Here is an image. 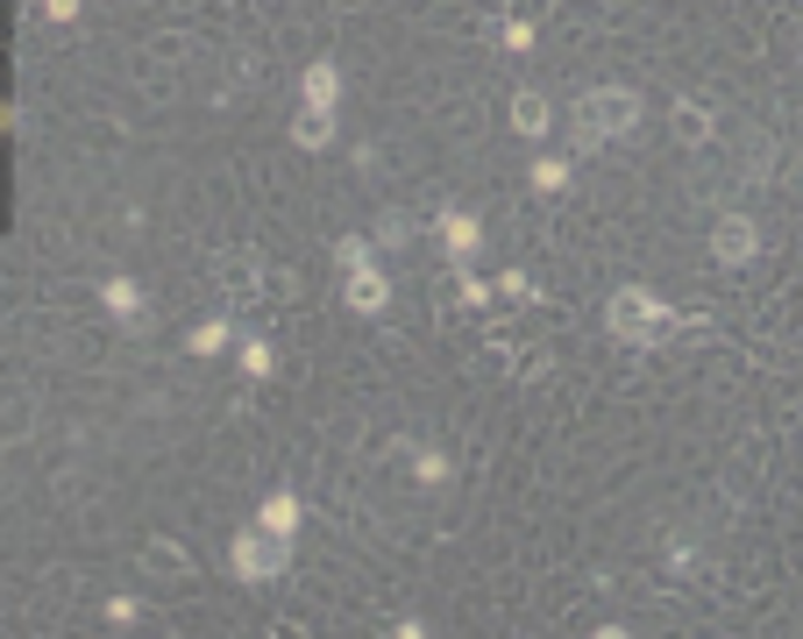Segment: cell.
I'll return each mask as SVG.
<instances>
[{"label": "cell", "mask_w": 803, "mask_h": 639, "mask_svg": "<svg viewBox=\"0 0 803 639\" xmlns=\"http://www.w3.org/2000/svg\"><path fill=\"white\" fill-rule=\"evenodd\" d=\"M135 612H143L135 597H108V626H135Z\"/></svg>", "instance_id": "cell-21"}, {"label": "cell", "mask_w": 803, "mask_h": 639, "mask_svg": "<svg viewBox=\"0 0 803 639\" xmlns=\"http://www.w3.org/2000/svg\"><path fill=\"white\" fill-rule=\"evenodd\" d=\"M100 306H108L129 334H143V320H149V292H143L135 278H108V284H100Z\"/></svg>", "instance_id": "cell-6"}, {"label": "cell", "mask_w": 803, "mask_h": 639, "mask_svg": "<svg viewBox=\"0 0 803 639\" xmlns=\"http://www.w3.org/2000/svg\"><path fill=\"white\" fill-rule=\"evenodd\" d=\"M256 526L278 532V540H299V497L292 491H270L264 505H256Z\"/></svg>", "instance_id": "cell-9"}, {"label": "cell", "mask_w": 803, "mask_h": 639, "mask_svg": "<svg viewBox=\"0 0 803 639\" xmlns=\"http://www.w3.org/2000/svg\"><path fill=\"white\" fill-rule=\"evenodd\" d=\"M498 284H505V292H512V299H526V306H534V299H540V284H526V278H520V270H512V278H498Z\"/></svg>", "instance_id": "cell-23"}, {"label": "cell", "mask_w": 803, "mask_h": 639, "mask_svg": "<svg viewBox=\"0 0 803 639\" xmlns=\"http://www.w3.org/2000/svg\"><path fill=\"white\" fill-rule=\"evenodd\" d=\"M676 135H683V143H711V135H718L711 107H696V100H676Z\"/></svg>", "instance_id": "cell-15"}, {"label": "cell", "mask_w": 803, "mask_h": 639, "mask_svg": "<svg viewBox=\"0 0 803 639\" xmlns=\"http://www.w3.org/2000/svg\"><path fill=\"white\" fill-rule=\"evenodd\" d=\"M299 100L321 107V114H335V107H342V65H335V57H313V65L299 71Z\"/></svg>", "instance_id": "cell-7"}, {"label": "cell", "mask_w": 803, "mask_h": 639, "mask_svg": "<svg viewBox=\"0 0 803 639\" xmlns=\"http://www.w3.org/2000/svg\"><path fill=\"white\" fill-rule=\"evenodd\" d=\"M448 477H456V462H448L442 448H413V483H427V491H442Z\"/></svg>", "instance_id": "cell-16"}, {"label": "cell", "mask_w": 803, "mask_h": 639, "mask_svg": "<svg viewBox=\"0 0 803 639\" xmlns=\"http://www.w3.org/2000/svg\"><path fill=\"white\" fill-rule=\"evenodd\" d=\"M442 242H448V256H456V264H469V256L483 249V227H477V213H462V206H442Z\"/></svg>", "instance_id": "cell-8"}, {"label": "cell", "mask_w": 803, "mask_h": 639, "mask_svg": "<svg viewBox=\"0 0 803 639\" xmlns=\"http://www.w3.org/2000/svg\"><path fill=\"white\" fill-rule=\"evenodd\" d=\"M405 235H413V227H405V221H384V227H377V249H399Z\"/></svg>", "instance_id": "cell-22"}, {"label": "cell", "mask_w": 803, "mask_h": 639, "mask_svg": "<svg viewBox=\"0 0 803 639\" xmlns=\"http://www.w3.org/2000/svg\"><path fill=\"white\" fill-rule=\"evenodd\" d=\"M342 299H348V313H363V320H377L391 306V278L377 264H363V270H348L342 278Z\"/></svg>", "instance_id": "cell-5"}, {"label": "cell", "mask_w": 803, "mask_h": 639, "mask_svg": "<svg viewBox=\"0 0 803 639\" xmlns=\"http://www.w3.org/2000/svg\"><path fill=\"white\" fill-rule=\"evenodd\" d=\"M456 284H462V306H483V299H491V284H483L469 264H456Z\"/></svg>", "instance_id": "cell-20"}, {"label": "cell", "mask_w": 803, "mask_h": 639, "mask_svg": "<svg viewBox=\"0 0 803 639\" xmlns=\"http://www.w3.org/2000/svg\"><path fill=\"white\" fill-rule=\"evenodd\" d=\"M363 264H377V242L370 235H342L335 242V270L348 278V270H363Z\"/></svg>", "instance_id": "cell-17"}, {"label": "cell", "mask_w": 803, "mask_h": 639, "mask_svg": "<svg viewBox=\"0 0 803 639\" xmlns=\"http://www.w3.org/2000/svg\"><path fill=\"white\" fill-rule=\"evenodd\" d=\"M228 569L242 583H278V575L292 569V540H278V532H264V526H242L228 540Z\"/></svg>", "instance_id": "cell-3"}, {"label": "cell", "mask_w": 803, "mask_h": 639, "mask_svg": "<svg viewBox=\"0 0 803 639\" xmlns=\"http://www.w3.org/2000/svg\"><path fill=\"white\" fill-rule=\"evenodd\" d=\"M512 128H520L526 143H540V135H548V100H540V93H520V100H512Z\"/></svg>", "instance_id": "cell-14"}, {"label": "cell", "mask_w": 803, "mask_h": 639, "mask_svg": "<svg viewBox=\"0 0 803 639\" xmlns=\"http://www.w3.org/2000/svg\"><path fill=\"white\" fill-rule=\"evenodd\" d=\"M498 43H505V51H534V22H520V14L498 22Z\"/></svg>", "instance_id": "cell-19"}, {"label": "cell", "mask_w": 803, "mask_h": 639, "mask_svg": "<svg viewBox=\"0 0 803 639\" xmlns=\"http://www.w3.org/2000/svg\"><path fill=\"white\" fill-rule=\"evenodd\" d=\"M43 14H51V22H71V14H79V0H43Z\"/></svg>", "instance_id": "cell-24"}, {"label": "cell", "mask_w": 803, "mask_h": 639, "mask_svg": "<svg viewBox=\"0 0 803 639\" xmlns=\"http://www.w3.org/2000/svg\"><path fill=\"white\" fill-rule=\"evenodd\" d=\"M292 143H299V149H327V143H335V114H321V107H299Z\"/></svg>", "instance_id": "cell-11"}, {"label": "cell", "mask_w": 803, "mask_h": 639, "mask_svg": "<svg viewBox=\"0 0 803 639\" xmlns=\"http://www.w3.org/2000/svg\"><path fill=\"white\" fill-rule=\"evenodd\" d=\"M676 320L683 313H676L655 284H618V292L604 299V327H612V341H626V348H655Z\"/></svg>", "instance_id": "cell-1"}, {"label": "cell", "mask_w": 803, "mask_h": 639, "mask_svg": "<svg viewBox=\"0 0 803 639\" xmlns=\"http://www.w3.org/2000/svg\"><path fill=\"white\" fill-rule=\"evenodd\" d=\"M235 362H242V377H249V384H264L270 370H278V348L264 341V334H242V348H235Z\"/></svg>", "instance_id": "cell-10"}, {"label": "cell", "mask_w": 803, "mask_h": 639, "mask_svg": "<svg viewBox=\"0 0 803 639\" xmlns=\"http://www.w3.org/2000/svg\"><path fill=\"white\" fill-rule=\"evenodd\" d=\"M228 341H235V327H228V320L214 313V320H200V327L186 334V356H200V362H207V356H221V348H228Z\"/></svg>", "instance_id": "cell-12"}, {"label": "cell", "mask_w": 803, "mask_h": 639, "mask_svg": "<svg viewBox=\"0 0 803 639\" xmlns=\"http://www.w3.org/2000/svg\"><path fill=\"white\" fill-rule=\"evenodd\" d=\"M640 128V100L626 93V86H590L583 100H576V157H590V149L604 143H626V135Z\"/></svg>", "instance_id": "cell-2"}, {"label": "cell", "mask_w": 803, "mask_h": 639, "mask_svg": "<svg viewBox=\"0 0 803 639\" xmlns=\"http://www.w3.org/2000/svg\"><path fill=\"white\" fill-rule=\"evenodd\" d=\"M711 256H718L725 270H747L754 256H761V227H754L747 213H725V221L711 227Z\"/></svg>", "instance_id": "cell-4"}, {"label": "cell", "mask_w": 803, "mask_h": 639, "mask_svg": "<svg viewBox=\"0 0 803 639\" xmlns=\"http://www.w3.org/2000/svg\"><path fill=\"white\" fill-rule=\"evenodd\" d=\"M576 164L569 157H534V192H569Z\"/></svg>", "instance_id": "cell-18"}, {"label": "cell", "mask_w": 803, "mask_h": 639, "mask_svg": "<svg viewBox=\"0 0 803 639\" xmlns=\"http://www.w3.org/2000/svg\"><path fill=\"white\" fill-rule=\"evenodd\" d=\"M143 569H149V575H192V554H186L178 540H149V547H143Z\"/></svg>", "instance_id": "cell-13"}]
</instances>
